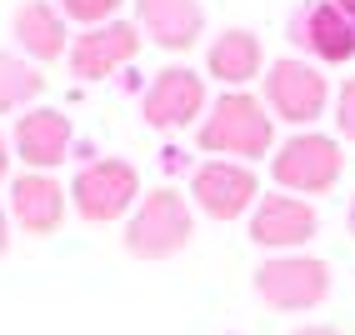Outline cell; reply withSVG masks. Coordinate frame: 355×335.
Here are the masks:
<instances>
[{"mask_svg": "<svg viewBox=\"0 0 355 335\" xmlns=\"http://www.w3.org/2000/svg\"><path fill=\"white\" fill-rule=\"evenodd\" d=\"M196 146L216 160L255 165L260 155H275V115L250 90H220L196 126Z\"/></svg>", "mask_w": 355, "mask_h": 335, "instance_id": "obj_1", "label": "cell"}, {"mask_svg": "<svg viewBox=\"0 0 355 335\" xmlns=\"http://www.w3.org/2000/svg\"><path fill=\"white\" fill-rule=\"evenodd\" d=\"M191 235H196V205L185 200L175 185H155L130 210L121 246L135 260H171V255H180L191 246Z\"/></svg>", "mask_w": 355, "mask_h": 335, "instance_id": "obj_2", "label": "cell"}, {"mask_svg": "<svg viewBox=\"0 0 355 335\" xmlns=\"http://www.w3.org/2000/svg\"><path fill=\"white\" fill-rule=\"evenodd\" d=\"M146 185H140L135 160L125 155H101L76 171L70 180V205L85 225H115V221H130V210L140 205Z\"/></svg>", "mask_w": 355, "mask_h": 335, "instance_id": "obj_3", "label": "cell"}, {"mask_svg": "<svg viewBox=\"0 0 355 335\" xmlns=\"http://www.w3.org/2000/svg\"><path fill=\"white\" fill-rule=\"evenodd\" d=\"M255 295L266 310H280V316H295V310H320L325 295H330V260L320 255H270V260H260L255 275Z\"/></svg>", "mask_w": 355, "mask_h": 335, "instance_id": "obj_4", "label": "cell"}, {"mask_svg": "<svg viewBox=\"0 0 355 335\" xmlns=\"http://www.w3.org/2000/svg\"><path fill=\"white\" fill-rule=\"evenodd\" d=\"M340 175H345V151L336 135L320 130H295L270 155V180L291 196H325V190H336Z\"/></svg>", "mask_w": 355, "mask_h": 335, "instance_id": "obj_5", "label": "cell"}, {"mask_svg": "<svg viewBox=\"0 0 355 335\" xmlns=\"http://www.w3.org/2000/svg\"><path fill=\"white\" fill-rule=\"evenodd\" d=\"M260 101H266V110L275 115V121H286L295 130H311L325 115L330 80L320 76V65L280 55V60L266 65V76H260Z\"/></svg>", "mask_w": 355, "mask_h": 335, "instance_id": "obj_6", "label": "cell"}, {"mask_svg": "<svg viewBox=\"0 0 355 335\" xmlns=\"http://www.w3.org/2000/svg\"><path fill=\"white\" fill-rule=\"evenodd\" d=\"M205 110H210L205 76L191 65H165L140 90V115H146L150 130H191L205 121Z\"/></svg>", "mask_w": 355, "mask_h": 335, "instance_id": "obj_7", "label": "cell"}, {"mask_svg": "<svg viewBox=\"0 0 355 335\" xmlns=\"http://www.w3.org/2000/svg\"><path fill=\"white\" fill-rule=\"evenodd\" d=\"M266 196L260 190V175L255 165H241V160H205L191 171V205L205 215V221H241L245 210H255V200Z\"/></svg>", "mask_w": 355, "mask_h": 335, "instance_id": "obj_8", "label": "cell"}, {"mask_svg": "<svg viewBox=\"0 0 355 335\" xmlns=\"http://www.w3.org/2000/svg\"><path fill=\"white\" fill-rule=\"evenodd\" d=\"M315 235H320V210L305 196L280 190V196H260L255 210H250V241L270 255H295Z\"/></svg>", "mask_w": 355, "mask_h": 335, "instance_id": "obj_9", "label": "cell"}, {"mask_svg": "<svg viewBox=\"0 0 355 335\" xmlns=\"http://www.w3.org/2000/svg\"><path fill=\"white\" fill-rule=\"evenodd\" d=\"M140 45H146V35H140V26H130V20H105V26H90L85 35L70 40V76L76 80H110L115 70H125Z\"/></svg>", "mask_w": 355, "mask_h": 335, "instance_id": "obj_10", "label": "cell"}, {"mask_svg": "<svg viewBox=\"0 0 355 335\" xmlns=\"http://www.w3.org/2000/svg\"><path fill=\"white\" fill-rule=\"evenodd\" d=\"M291 40L320 65H345L355 55V15L336 0H305L291 15Z\"/></svg>", "mask_w": 355, "mask_h": 335, "instance_id": "obj_11", "label": "cell"}, {"mask_svg": "<svg viewBox=\"0 0 355 335\" xmlns=\"http://www.w3.org/2000/svg\"><path fill=\"white\" fill-rule=\"evenodd\" d=\"M10 151H15V160L26 165V171H45V175H51L55 165H65L70 151H76L70 115L55 110V105H31L15 121V130H10Z\"/></svg>", "mask_w": 355, "mask_h": 335, "instance_id": "obj_12", "label": "cell"}, {"mask_svg": "<svg viewBox=\"0 0 355 335\" xmlns=\"http://www.w3.org/2000/svg\"><path fill=\"white\" fill-rule=\"evenodd\" d=\"M65 210H70V185H60L55 175L45 171H20L10 175V221L26 230V235H55L65 225Z\"/></svg>", "mask_w": 355, "mask_h": 335, "instance_id": "obj_13", "label": "cell"}, {"mask_svg": "<svg viewBox=\"0 0 355 335\" xmlns=\"http://www.w3.org/2000/svg\"><path fill=\"white\" fill-rule=\"evenodd\" d=\"M10 35L20 45V55L35 60V65H51L60 55H70V31H65V15L51 0H20L10 10Z\"/></svg>", "mask_w": 355, "mask_h": 335, "instance_id": "obj_14", "label": "cell"}, {"mask_svg": "<svg viewBox=\"0 0 355 335\" xmlns=\"http://www.w3.org/2000/svg\"><path fill=\"white\" fill-rule=\"evenodd\" d=\"M135 26L160 51H191L205 35V6L200 0H135Z\"/></svg>", "mask_w": 355, "mask_h": 335, "instance_id": "obj_15", "label": "cell"}, {"mask_svg": "<svg viewBox=\"0 0 355 335\" xmlns=\"http://www.w3.org/2000/svg\"><path fill=\"white\" fill-rule=\"evenodd\" d=\"M205 70H210V80H220L225 90H241L250 85L260 70H266V51H260V35L255 31H220L216 40H210V51H205Z\"/></svg>", "mask_w": 355, "mask_h": 335, "instance_id": "obj_16", "label": "cell"}, {"mask_svg": "<svg viewBox=\"0 0 355 335\" xmlns=\"http://www.w3.org/2000/svg\"><path fill=\"white\" fill-rule=\"evenodd\" d=\"M45 90V76L26 60V55H10L0 51V115L10 110H31V101Z\"/></svg>", "mask_w": 355, "mask_h": 335, "instance_id": "obj_17", "label": "cell"}, {"mask_svg": "<svg viewBox=\"0 0 355 335\" xmlns=\"http://www.w3.org/2000/svg\"><path fill=\"white\" fill-rule=\"evenodd\" d=\"M55 6H60L65 20H76V26L90 31V26H105V20H115L125 0H55Z\"/></svg>", "mask_w": 355, "mask_h": 335, "instance_id": "obj_18", "label": "cell"}, {"mask_svg": "<svg viewBox=\"0 0 355 335\" xmlns=\"http://www.w3.org/2000/svg\"><path fill=\"white\" fill-rule=\"evenodd\" d=\"M336 130H340V140L355 146V76L336 90Z\"/></svg>", "mask_w": 355, "mask_h": 335, "instance_id": "obj_19", "label": "cell"}, {"mask_svg": "<svg viewBox=\"0 0 355 335\" xmlns=\"http://www.w3.org/2000/svg\"><path fill=\"white\" fill-rule=\"evenodd\" d=\"M160 171L165 175H180V171H196V165H191V155H185L180 146H165L160 151Z\"/></svg>", "mask_w": 355, "mask_h": 335, "instance_id": "obj_20", "label": "cell"}, {"mask_svg": "<svg viewBox=\"0 0 355 335\" xmlns=\"http://www.w3.org/2000/svg\"><path fill=\"white\" fill-rule=\"evenodd\" d=\"M70 160L90 165V160H101V155H96V146H90V140H76V151H70Z\"/></svg>", "mask_w": 355, "mask_h": 335, "instance_id": "obj_21", "label": "cell"}, {"mask_svg": "<svg viewBox=\"0 0 355 335\" xmlns=\"http://www.w3.org/2000/svg\"><path fill=\"white\" fill-rule=\"evenodd\" d=\"M10 160H15V151L6 146V135H0V180H6V175H10Z\"/></svg>", "mask_w": 355, "mask_h": 335, "instance_id": "obj_22", "label": "cell"}, {"mask_svg": "<svg viewBox=\"0 0 355 335\" xmlns=\"http://www.w3.org/2000/svg\"><path fill=\"white\" fill-rule=\"evenodd\" d=\"M10 250V221H6V205H0V255Z\"/></svg>", "mask_w": 355, "mask_h": 335, "instance_id": "obj_23", "label": "cell"}, {"mask_svg": "<svg viewBox=\"0 0 355 335\" xmlns=\"http://www.w3.org/2000/svg\"><path fill=\"white\" fill-rule=\"evenodd\" d=\"M291 335H340L336 325H300V330H291Z\"/></svg>", "mask_w": 355, "mask_h": 335, "instance_id": "obj_24", "label": "cell"}, {"mask_svg": "<svg viewBox=\"0 0 355 335\" xmlns=\"http://www.w3.org/2000/svg\"><path fill=\"white\" fill-rule=\"evenodd\" d=\"M345 225H350V235H355V196H350V205H345Z\"/></svg>", "mask_w": 355, "mask_h": 335, "instance_id": "obj_25", "label": "cell"}, {"mask_svg": "<svg viewBox=\"0 0 355 335\" xmlns=\"http://www.w3.org/2000/svg\"><path fill=\"white\" fill-rule=\"evenodd\" d=\"M336 6H340V10H350V15H355V0H336Z\"/></svg>", "mask_w": 355, "mask_h": 335, "instance_id": "obj_26", "label": "cell"}]
</instances>
